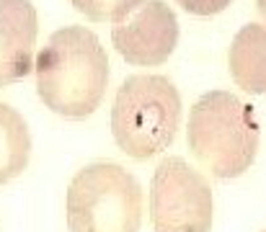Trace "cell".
<instances>
[{
  "label": "cell",
  "mask_w": 266,
  "mask_h": 232,
  "mask_svg": "<svg viewBox=\"0 0 266 232\" xmlns=\"http://www.w3.org/2000/svg\"><path fill=\"white\" fill-rule=\"evenodd\" d=\"M36 93L41 103L67 119L91 116L109 83V57L85 26H65L36 54Z\"/></svg>",
  "instance_id": "1"
},
{
  "label": "cell",
  "mask_w": 266,
  "mask_h": 232,
  "mask_svg": "<svg viewBox=\"0 0 266 232\" xmlns=\"http://www.w3.org/2000/svg\"><path fill=\"white\" fill-rule=\"evenodd\" d=\"M254 108L230 90H210L191 106L186 142L194 160L215 178H238L259 152Z\"/></svg>",
  "instance_id": "2"
},
{
  "label": "cell",
  "mask_w": 266,
  "mask_h": 232,
  "mask_svg": "<svg viewBox=\"0 0 266 232\" xmlns=\"http://www.w3.org/2000/svg\"><path fill=\"white\" fill-rule=\"evenodd\" d=\"M181 121V93L166 75H132L111 106V134L122 152L147 160L168 150Z\"/></svg>",
  "instance_id": "3"
},
{
  "label": "cell",
  "mask_w": 266,
  "mask_h": 232,
  "mask_svg": "<svg viewBox=\"0 0 266 232\" xmlns=\"http://www.w3.org/2000/svg\"><path fill=\"white\" fill-rule=\"evenodd\" d=\"M142 222V189L116 163H91L67 189L70 232H137Z\"/></svg>",
  "instance_id": "4"
},
{
  "label": "cell",
  "mask_w": 266,
  "mask_h": 232,
  "mask_svg": "<svg viewBox=\"0 0 266 232\" xmlns=\"http://www.w3.org/2000/svg\"><path fill=\"white\" fill-rule=\"evenodd\" d=\"M212 189L184 158H163L153 173L150 222L155 232H212Z\"/></svg>",
  "instance_id": "5"
},
{
  "label": "cell",
  "mask_w": 266,
  "mask_h": 232,
  "mask_svg": "<svg viewBox=\"0 0 266 232\" xmlns=\"http://www.w3.org/2000/svg\"><path fill=\"white\" fill-rule=\"evenodd\" d=\"M111 41L129 65H163L179 44V18L166 0H145L127 21L111 28Z\"/></svg>",
  "instance_id": "6"
},
{
  "label": "cell",
  "mask_w": 266,
  "mask_h": 232,
  "mask_svg": "<svg viewBox=\"0 0 266 232\" xmlns=\"http://www.w3.org/2000/svg\"><path fill=\"white\" fill-rule=\"evenodd\" d=\"M36 8L31 0H0V88L34 70Z\"/></svg>",
  "instance_id": "7"
},
{
  "label": "cell",
  "mask_w": 266,
  "mask_h": 232,
  "mask_svg": "<svg viewBox=\"0 0 266 232\" xmlns=\"http://www.w3.org/2000/svg\"><path fill=\"white\" fill-rule=\"evenodd\" d=\"M233 83L251 96L266 93V26L246 23L233 36L228 52Z\"/></svg>",
  "instance_id": "8"
},
{
  "label": "cell",
  "mask_w": 266,
  "mask_h": 232,
  "mask_svg": "<svg viewBox=\"0 0 266 232\" xmlns=\"http://www.w3.org/2000/svg\"><path fill=\"white\" fill-rule=\"evenodd\" d=\"M31 155V134L23 116L8 103H0V186L23 173Z\"/></svg>",
  "instance_id": "9"
},
{
  "label": "cell",
  "mask_w": 266,
  "mask_h": 232,
  "mask_svg": "<svg viewBox=\"0 0 266 232\" xmlns=\"http://www.w3.org/2000/svg\"><path fill=\"white\" fill-rule=\"evenodd\" d=\"M78 13H83L91 21H109V23H122L135 13L145 0H70Z\"/></svg>",
  "instance_id": "10"
},
{
  "label": "cell",
  "mask_w": 266,
  "mask_h": 232,
  "mask_svg": "<svg viewBox=\"0 0 266 232\" xmlns=\"http://www.w3.org/2000/svg\"><path fill=\"white\" fill-rule=\"evenodd\" d=\"M186 13H194V15H215L220 10H225L233 0H176Z\"/></svg>",
  "instance_id": "11"
},
{
  "label": "cell",
  "mask_w": 266,
  "mask_h": 232,
  "mask_svg": "<svg viewBox=\"0 0 266 232\" xmlns=\"http://www.w3.org/2000/svg\"><path fill=\"white\" fill-rule=\"evenodd\" d=\"M256 8H259L261 18H264V23H266V0H256Z\"/></svg>",
  "instance_id": "12"
},
{
  "label": "cell",
  "mask_w": 266,
  "mask_h": 232,
  "mask_svg": "<svg viewBox=\"0 0 266 232\" xmlns=\"http://www.w3.org/2000/svg\"><path fill=\"white\" fill-rule=\"evenodd\" d=\"M264 232H266V230H264Z\"/></svg>",
  "instance_id": "13"
}]
</instances>
